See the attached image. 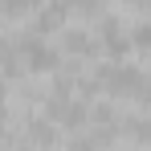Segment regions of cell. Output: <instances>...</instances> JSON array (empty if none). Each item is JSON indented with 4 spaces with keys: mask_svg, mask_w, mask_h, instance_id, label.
<instances>
[{
    "mask_svg": "<svg viewBox=\"0 0 151 151\" xmlns=\"http://www.w3.org/2000/svg\"><path fill=\"white\" fill-rule=\"evenodd\" d=\"M98 82L106 86V94H119V98H143L147 94V78L135 65H102Z\"/></svg>",
    "mask_w": 151,
    "mask_h": 151,
    "instance_id": "1",
    "label": "cell"
},
{
    "mask_svg": "<svg viewBox=\"0 0 151 151\" xmlns=\"http://www.w3.org/2000/svg\"><path fill=\"white\" fill-rule=\"evenodd\" d=\"M94 49H98V41L86 29H61V53H70V57H94Z\"/></svg>",
    "mask_w": 151,
    "mask_h": 151,
    "instance_id": "2",
    "label": "cell"
},
{
    "mask_svg": "<svg viewBox=\"0 0 151 151\" xmlns=\"http://www.w3.org/2000/svg\"><path fill=\"white\" fill-rule=\"evenodd\" d=\"M102 45L114 53V57H123L131 45H127V33H123V25H114V17H106L102 21Z\"/></svg>",
    "mask_w": 151,
    "mask_h": 151,
    "instance_id": "3",
    "label": "cell"
},
{
    "mask_svg": "<svg viewBox=\"0 0 151 151\" xmlns=\"http://www.w3.org/2000/svg\"><path fill=\"white\" fill-rule=\"evenodd\" d=\"M123 4L135 12V17H143V12H147V0H123Z\"/></svg>",
    "mask_w": 151,
    "mask_h": 151,
    "instance_id": "4",
    "label": "cell"
},
{
    "mask_svg": "<svg viewBox=\"0 0 151 151\" xmlns=\"http://www.w3.org/2000/svg\"><path fill=\"white\" fill-rule=\"evenodd\" d=\"M4 98H8V86L0 82V110H4Z\"/></svg>",
    "mask_w": 151,
    "mask_h": 151,
    "instance_id": "5",
    "label": "cell"
}]
</instances>
